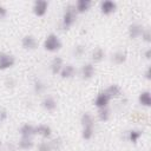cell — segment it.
<instances>
[{"label": "cell", "instance_id": "1", "mask_svg": "<svg viewBox=\"0 0 151 151\" xmlns=\"http://www.w3.org/2000/svg\"><path fill=\"white\" fill-rule=\"evenodd\" d=\"M77 17H78V13L76 11V7L73 4H68L65 8H64V12H63V15H61V21H60V27L61 29L64 31H68L77 21Z\"/></svg>", "mask_w": 151, "mask_h": 151}, {"label": "cell", "instance_id": "2", "mask_svg": "<svg viewBox=\"0 0 151 151\" xmlns=\"http://www.w3.org/2000/svg\"><path fill=\"white\" fill-rule=\"evenodd\" d=\"M81 123V137L85 140H90L94 133V118L90 112H84L80 117Z\"/></svg>", "mask_w": 151, "mask_h": 151}, {"label": "cell", "instance_id": "3", "mask_svg": "<svg viewBox=\"0 0 151 151\" xmlns=\"http://www.w3.org/2000/svg\"><path fill=\"white\" fill-rule=\"evenodd\" d=\"M63 46V42L60 40V38L55 34V33H50L46 35L44 42H42V47L45 51L47 52H58Z\"/></svg>", "mask_w": 151, "mask_h": 151}, {"label": "cell", "instance_id": "4", "mask_svg": "<svg viewBox=\"0 0 151 151\" xmlns=\"http://www.w3.org/2000/svg\"><path fill=\"white\" fill-rule=\"evenodd\" d=\"M15 58L13 54L7 52H0V71L9 70L14 66Z\"/></svg>", "mask_w": 151, "mask_h": 151}, {"label": "cell", "instance_id": "5", "mask_svg": "<svg viewBox=\"0 0 151 151\" xmlns=\"http://www.w3.org/2000/svg\"><path fill=\"white\" fill-rule=\"evenodd\" d=\"M32 11L35 17H44L48 11V1L46 0H35L32 5Z\"/></svg>", "mask_w": 151, "mask_h": 151}, {"label": "cell", "instance_id": "6", "mask_svg": "<svg viewBox=\"0 0 151 151\" xmlns=\"http://www.w3.org/2000/svg\"><path fill=\"white\" fill-rule=\"evenodd\" d=\"M21 46L26 51H33V50H35L38 47V41H37V39H35L34 35L26 34L21 39Z\"/></svg>", "mask_w": 151, "mask_h": 151}, {"label": "cell", "instance_id": "7", "mask_svg": "<svg viewBox=\"0 0 151 151\" xmlns=\"http://www.w3.org/2000/svg\"><path fill=\"white\" fill-rule=\"evenodd\" d=\"M99 9H100L101 14L110 15V14H112V13L116 12V9H117V2L116 1H112V0H104V1L100 2Z\"/></svg>", "mask_w": 151, "mask_h": 151}, {"label": "cell", "instance_id": "8", "mask_svg": "<svg viewBox=\"0 0 151 151\" xmlns=\"http://www.w3.org/2000/svg\"><path fill=\"white\" fill-rule=\"evenodd\" d=\"M110 101H111V98L106 94V92L105 91H100L96 96V98L93 100V104H94V106L97 109H101V107H107Z\"/></svg>", "mask_w": 151, "mask_h": 151}, {"label": "cell", "instance_id": "9", "mask_svg": "<svg viewBox=\"0 0 151 151\" xmlns=\"http://www.w3.org/2000/svg\"><path fill=\"white\" fill-rule=\"evenodd\" d=\"M144 28H145V27H144L143 25L138 24V22L131 24V25L129 26V28H127V35H129V38H130V39H133V40L140 38V35H142Z\"/></svg>", "mask_w": 151, "mask_h": 151}, {"label": "cell", "instance_id": "10", "mask_svg": "<svg viewBox=\"0 0 151 151\" xmlns=\"http://www.w3.org/2000/svg\"><path fill=\"white\" fill-rule=\"evenodd\" d=\"M94 73H96V67H94V65L92 63L83 64V66L80 68V76H81L83 79L88 80L94 76Z\"/></svg>", "mask_w": 151, "mask_h": 151}, {"label": "cell", "instance_id": "11", "mask_svg": "<svg viewBox=\"0 0 151 151\" xmlns=\"http://www.w3.org/2000/svg\"><path fill=\"white\" fill-rule=\"evenodd\" d=\"M35 134L40 136L42 139H50L52 136V129L47 124H39L34 126Z\"/></svg>", "mask_w": 151, "mask_h": 151}, {"label": "cell", "instance_id": "12", "mask_svg": "<svg viewBox=\"0 0 151 151\" xmlns=\"http://www.w3.org/2000/svg\"><path fill=\"white\" fill-rule=\"evenodd\" d=\"M41 106L47 112H53L57 109V100L53 96H45L41 100Z\"/></svg>", "mask_w": 151, "mask_h": 151}, {"label": "cell", "instance_id": "13", "mask_svg": "<svg viewBox=\"0 0 151 151\" xmlns=\"http://www.w3.org/2000/svg\"><path fill=\"white\" fill-rule=\"evenodd\" d=\"M63 66H64V60H63V58L57 55V57H54V58L51 60V63H50V71H51L52 74L57 76V74L60 73Z\"/></svg>", "mask_w": 151, "mask_h": 151}, {"label": "cell", "instance_id": "14", "mask_svg": "<svg viewBox=\"0 0 151 151\" xmlns=\"http://www.w3.org/2000/svg\"><path fill=\"white\" fill-rule=\"evenodd\" d=\"M19 134L20 137H26V138H33L35 136V130H34V125L29 124V123H25L20 126L19 129Z\"/></svg>", "mask_w": 151, "mask_h": 151}, {"label": "cell", "instance_id": "15", "mask_svg": "<svg viewBox=\"0 0 151 151\" xmlns=\"http://www.w3.org/2000/svg\"><path fill=\"white\" fill-rule=\"evenodd\" d=\"M76 73H77V70L72 64H64L59 74L63 79H71L76 76Z\"/></svg>", "mask_w": 151, "mask_h": 151}, {"label": "cell", "instance_id": "16", "mask_svg": "<svg viewBox=\"0 0 151 151\" xmlns=\"http://www.w3.org/2000/svg\"><path fill=\"white\" fill-rule=\"evenodd\" d=\"M74 7H76V11L78 14H83V13H86L91 6H92V2L90 0H77L76 4H73Z\"/></svg>", "mask_w": 151, "mask_h": 151}, {"label": "cell", "instance_id": "17", "mask_svg": "<svg viewBox=\"0 0 151 151\" xmlns=\"http://www.w3.org/2000/svg\"><path fill=\"white\" fill-rule=\"evenodd\" d=\"M104 91L106 92V94H107L111 99H112V98H118V97L122 96V88H120V86L117 85V84H111V85H109Z\"/></svg>", "mask_w": 151, "mask_h": 151}, {"label": "cell", "instance_id": "18", "mask_svg": "<svg viewBox=\"0 0 151 151\" xmlns=\"http://www.w3.org/2000/svg\"><path fill=\"white\" fill-rule=\"evenodd\" d=\"M127 60V53L123 50H118L112 54V61L116 65H123Z\"/></svg>", "mask_w": 151, "mask_h": 151}, {"label": "cell", "instance_id": "19", "mask_svg": "<svg viewBox=\"0 0 151 151\" xmlns=\"http://www.w3.org/2000/svg\"><path fill=\"white\" fill-rule=\"evenodd\" d=\"M34 146L33 138H26V137H20L18 142V147L22 151H28Z\"/></svg>", "mask_w": 151, "mask_h": 151}, {"label": "cell", "instance_id": "20", "mask_svg": "<svg viewBox=\"0 0 151 151\" xmlns=\"http://www.w3.org/2000/svg\"><path fill=\"white\" fill-rule=\"evenodd\" d=\"M138 103L144 107H150L151 105V93L150 91H143L138 96Z\"/></svg>", "mask_w": 151, "mask_h": 151}, {"label": "cell", "instance_id": "21", "mask_svg": "<svg viewBox=\"0 0 151 151\" xmlns=\"http://www.w3.org/2000/svg\"><path fill=\"white\" fill-rule=\"evenodd\" d=\"M142 136H143L142 130L132 129V130H130V131L127 132V140H129L130 143H132V144H137Z\"/></svg>", "mask_w": 151, "mask_h": 151}, {"label": "cell", "instance_id": "22", "mask_svg": "<svg viewBox=\"0 0 151 151\" xmlns=\"http://www.w3.org/2000/svg\"><path fill=\"white\" fill-rule=\"evenodd\" d=\"M105 58V51L101 47H96L91 53V59L93 63H100Z\"/></svg>", "mask_w": 151, "mask_h": 151}, {"label": "cell", "instance_id": "23", "mask_svg": "<svg viewBox=\"0 0 151 151\" xmlns=\"http://www.w3.org/2000/svg\"><path fill=\"white\" fill-rule=\"evenodd\" d=\"M47 86L46 84L41 80V79H35L34 83H33V91L35 94H42L45 91H46Z\"/></svg>", "mask_w": 151, "mask_h": 151}, {"label": "cell", "instance_id": "24", "mask_svg": "<svg viewBox=\"0 0 151 151\" xmlns=\"http://www.w3.org/2000/svg\"><path fill=\"white\" fill-rule=\"evenodd\" d=\"M97 117H98V119L101 120V122H107V120L110 119V117H111V111H110L109 106H107V107L98 109V111H97Z\"/></svg>", "mask_w": 151, "mask_h": 151}, {"label": "cell", "instance_id": "25", "mask_svg": "<svg viewBox=\"0 0 151 151\" xmlns=\"http://www.w3.org/2000/svg\"><path fill=\"white\" fill-rule=\"evenodd\" d=\"M72 53H73L74 58H78V59H79V58H81V57H84V54H85V46H84V45H81V44L76 45V46L73 47Z\"/></svg>", "mask_w": 151, "mask_h": 151}, {"label": "cell", "instance_id": "26", "mask_svg": "<svg viewBox=\"0 0 151 151\" xmlns=\"http://www.w3.org/2000/svg\"><path fill=\"white\" fill-rule=\"evenodd\" d=\"M38 151H53L50 140L44 139L38 144Z\"/></svg>", "mask_w": 151, "mask_h": 151}, {"label": "cell", "instance_id": "27", "mask_svg": "<svg viewBox=\"0 0 151 151\" xmlns=\"http://www.w3.org/2000/svg\"><path fill=\"white\" fill-rule=\"evenodd\" d=\"M140 38H142V40H143L144 42L150 44V42H151V31H150V28H144V31H143Z\"/></svg>", "mask_w": 151, "mask_h": 151}, {"label": "cell", "instance_id": "28", "mask_svg": "<svg viewBox=\"0 0 151 151\" xmlns=\"http://www.w3.org/2000/svg\"><path fill=\"white\" fill-rule=\"evenodd\" d=\"M50 143H51V146H52V150H53V151L59 150V149L61 147V145H63L61 138H54V139L50 140Z\"/></svg>", "mask_w": 151, "mask_h": 151}, {"label": "cell", "instance_id": "29", "mask_svg": "<svg viewBox=\"0 0 151 151\" xmlns=\"http://www.w3.org/2000/svg\"><path fill=\"white\" fill-rule=\"evenodd\" d=\"M7 117H8L7 110L4 109V107H0V124H1L2 122H5V120L7 119Z\"/></svg>", "mask_w": 151, "mask_h": 151}, {"label": "cell", "instance_id": "30", "mask_svg": "<svg viewBox=\"0 0 151 151\" xmlns=\"http://www.w3.org/2000/svg\"><path fill=\"white\" fill-rule=\"evenodd\" d=\"M7 13H8V11H7L6 6L0 5V20H4L7 17Z\"/></svg>", "mask_w": 151, "mask_h": 151}, {"label": "cell", "instance_id": "31", "mask_svg": "<svg viewBox=\"0 0 151 151\" xmlns=\"http://www.w3.org/2000/svg\"><path fill=\"white\" fill-rule=\"evenodd\" d=\"M5 85H6L7 87H13V86L15 85V81H14V79H13L12 77H9V78H7V79L5 80Z\"/></svg>", "mask_w": 151, "mask_h": 151}, {"label": "cell", "instance_id": "32", "mask_svg": "<svg viewBox=\"0 0 151 151\" xmlns=\"http://www.w3.org/2000/svg\"><path fill=\"white\" fill-rule=\"evenodd\" d=\"M145 79H147V80L151 79V67H150V66H149V67L146 68V71H145Z\"/></svg>", "mask_w": 151, "mask_h": 151}, {"label": "cell", "instance_id": "33", "mask_svg": "<svg viewBox=\"0 0 151 151\" xmlns=\"http://www.w3.org/2000/svg\"><path fill=\"white\" fill-rule=\"evenodd\" d=\"M144 57H145L147 60L151 58V48H147V50L145 51V53H144Z\"/></svg>", "mask_w": 151, "mask_h": 151}, {"label": "cell", "instance_id": "34", "mask_svg": "<svg viewBox=\"0 0 151 151\" xmlns=\"http://www.w3.org/2000/svg\"><path fill=\"white\" fill-rule=\"evenodd\" d=\"M0 149H1V142H0Z\"/></svg>", "mask_w": 151, "mask_h": 151}]
</instances>
